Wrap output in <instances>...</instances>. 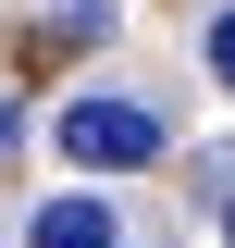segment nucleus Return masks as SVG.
Returning a JSON list of instances; mask_svg holds the SVG:
<instances>
[{
  "label": "nucleus",
  "mask_w": 235,
  "mask_h": 248,
  "mask_svg": "<svg viewBox=\"0 0 235 248\" xmlns=\"http://www.w3.org/2000/svg\"><path fill=\"white\" fill-rule=\"evenodd\" d=\"M50 137H62L74 174H136V161H161V112H148V99H112V87H74L50 112Z\"/></svg>",
  "instance_id": "nucleus-1"
},
{
  "label": "nucleus",
  "mask_w": 235,
  "mask_h": 248,
  "mask_svg": "<svg viewBox=\"0 0 235 248\" xmlns=\"http://www.w3.org/2000/svg\"><path fill=\"white\" fill-rule=\"evenodd\" d=\"M37 248H124V223H112V199H87V186H62V199H37V223H25Z\"/></svg>",
  "instance_id": "nucleus-2"
},
{
  "label": "nucleus",
  "mask_w": 235,
  "mask_h": 248,
  "mask_svg": "<svg viewBox=\"0 0 235 248\" xmlns=\"http://www.w3.org/2000/svg\"><path fill=\"white\" fill-rule=\"evenodd\" d=\"M198 62H210V75H223V87H235V0H223V13H210V25H198Z\"/></svg>",
  "instance_id": "nucleus-3"
},
{
  "label": "nucleus",
  "mask_w": 235,
  "mask_h": 248,
  "mask_svg": "<svg viewBox=\"0 0 235 248\" xmlns=\"http://www.w3.org/2000/svg\"><path fill=\"white\" fill-rule=\"evenodd\" d=\"M13 124H25V112H13V99H0V149H13Z\"/></svg>",
  "instance_id": "nucleus-4"
},
{
  "label": "nucleus",
  "mask_w": 235,
  "mask_h": 248,
  "mask_svg": "<svg viewBox=\"0 0 235 248\" xmlns=\"http://www.w3.org/2000/svg\"><path fill=\"white\" fill-rule=\"evenodd\" d=\"M223 248H235V211H223Z\"/></svg>",
  "instance_id": "nucleus-5"
}]
</instances>
